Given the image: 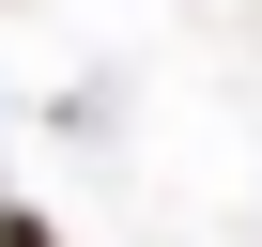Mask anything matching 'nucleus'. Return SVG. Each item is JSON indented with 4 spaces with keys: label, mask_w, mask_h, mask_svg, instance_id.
Masks as SVG:
<instances>
[{
    "label": "nucleus",
    "mask_w": 262,
    "mask_h": 247,
    "mask_svg": "<svg viewBox=\"0 0 262 247\" xmlns=\"http://www.w3.org/2000/svg\"><path fill=\"white\" fill-rule=\"evenodd\" d=\"M0 247H62V232H47V216H31V201H0Z\"/></svg>",
    "instance_id": "obj_1"
}]
</instances>
